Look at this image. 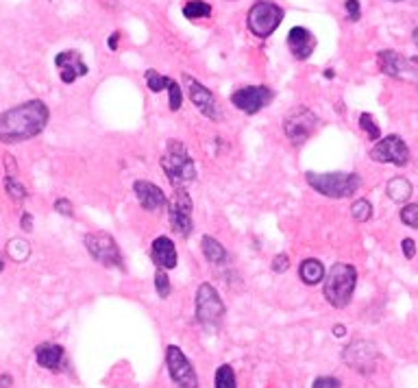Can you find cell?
Masks as SVG:
<instances>
[{
  "instance_id": "484cf974",
  "label": "cell",
  "mask_w": 418,
  "mask_h": 388,
  "mask_svg": "<svg viewBox=\"0 0 418 388\" xmlns=\"http://www.w3.org/2000/svg\"><path fill=\"white\" fill-rule=\"evenodd\" d=\"M144 79H146L148 89H151V92H155V94H159L162 89H170V85L174 83V79H170L166 74H159L155 70H146V77Z\"/></svg>"
},
{
  "instance_id": "83f0119b",
  "label": "cell",
  "mask_w": 418,
  "mask_h": 388,
  "mask_svg": "<svg viewBox=\"0 0 418 388\" xmlns=\"http://www.w3.org/2000/svg\"><path fill=\"white\" fill-rule=\"evenodd\" d=\"M216 388H237L235 371L231 365H220L216 371Z\"/></svg>"
},
{
  "instance_id": "ee69618b",
  "label": "cell",
  "mask_w": 418,
  "mask_h": 388,
  "mask_svg": "<svg viewBox=\"0 0 418 388\" xmlns=\"http://www.w3.org/2000/svg\"><path fill=\"white\" fill-rule=\"evenodd\" d=\"M3 268H5V262H3V260H0V273H3Z\"/></svg>"
},
{
  "instance_id": "ffe728a7",
  "label": "cell",
  "mask_w": 418,
  "mask_h": 388,
  "mask_svg": "<svg viewBox=\"0 0 418 388\" xmlns=\"http://www.w3.org/2000/svg\"><path fill=\"white\" fill-rule=\"evenodd\" d=\"M151 257H153L155 266L162 268V271H172V268L176 266V262H179L174 243L170 240V238H166V235H159V238H155V240H153Z\"/></svg>"
},
{
  "instance_id": "8fae6325",
  "label": "cell",
  "mask_w": 418,
  "mask_h": 388,
  "mask_svg": "<svg viewBox=\"0 0 418 388\" xmlns=\"http://www.w3.org/2000/svg\"><path fill=\"white\" fill-rule=\"evenodd\" d=\"M377 347L368 340H353L344 347L342 351V360L346 367H351L353 371L362 373V375H371L375 371V362H377Z\"/></svg>"
},
{
  "instance_id": "e575fe53",
  "label": "cell",
  "mask_w": 418,
  "mask_h": 388,
  "mask_svg": "<svg viewBox=\"0 0 418 388\" xmlns=\"http://www.w3.org/2000/svg\"><path fill=\"white\" fill-rule=\"evenodd\" d=\"M344 7H346V16H349V20L351 22H357L360 20V0H346L344 3Z\"/></svg>"
},
{
  "instance_id": "1f68e13d",
  "label": "cell",
  "mask_w": 418,
  "mask_h": 388,
  "mask_svg": "<svg viewBox=\"0 0 418 388\" xmlns=\"http://www.w3.org/2000/svg\"><path fill=\"white\" fill-rule=\"evenodd\" d=\"M401 221L412 227V229H418V203H409L405 205L401 210Z\"/></svg>"
},
{
  "instance_id": "4fadbf2b",
  "label": "cell",
  "mask_w": 418,
  "mask_h": 388,
  "mask_svg": "<svg viewBox=\"0 0 418 388\" xmlns=\"http://www.w3.org/2000/svg\"><path fill=\"white\" fill-rule=\"evenodd\" d=\"M273 89L266 87V85H247V87H240L235 89V92L231 94V103L233 107H237L240 111L249 113V116H255L257 111H261L268 103L273 101Z\"/></svg>"
},
{
  "instance_id": "60d3db41",
  "label": "cell",
  "mask_w": 418,
  "mask_h": 388,
  "mask_svg": "<svg viewBox=\"0 0 418 388\" xmlns=\"http://www.w3.org/2000/svg\"><path fill=\"white\" fill-rule=\"evenodd\" d=\"M334 336L336 338H344L346 336V327L344 325H334Z\"/></svg>"
},
{
  "instance_id": "e0dca14e",
  "label": "cell",
  "mask_w": 418,
  "mask_h": 388,
  "mask_svg": "<svg viewBox=\"0 0 418 388\" xmlns=\"http://www.w3.org/2000/svg\"><path fill=\"white\" fill-rule=\"evenodd\" d=\"M133 192L137 196V203L146 212H159L168 203L164 190L159 186H155L153 182H146V179H137V182L133 184Z\"/></svg>"
},
{
  "instance_id": "4dcf8cb0",
  "label": "cell",
  "mask_w": 418,
  "mask_h": 388,
  "mask_svg": "<svg viewBox=\"0 0 418 388\" xmlns=\"http://www.w3.org/2000/svg\"><path fill=\"white\" fill-rule=\"evenodd\" d=\"M155 290L157 294L162 296V299H166V296H170V279L166 275V271H162V268H157L155 271Z\"/></svg>"
},
{
  "instance_id": "d6a6232c",
  "label": "cell",
  "mask_w": 418,
  "mask_h": 388,
  "mask_svg": "<svg viewBox=\"0 0 418 388\" xmlns=\"http://www.w3.org/2000/svg\"><path fill=\"white\" fill-rule=\"evenodd\" d=\"M312 388H342L340 379L338 377H332V375H320L314 379Z\"/></svg>"
},
{
  "instance_id": "3957f363",
  "label": "cell",
  "mask_w": 418,
  "mask_h": 388,
  "mask_svg": "<svg viewBox=\"0 0 418 388\" xmlns=\"http://www.w3.org/2000/svg\"><path fill=\"white\" fill-rule=\"evenodd\" d=\"M162 170L166 172L172 188H186L196 179L194 160L188 155V148L179 140H168L162 155Z\"/></svg>"
},
{
  "instance_id": "ba28073f",
  "label": "cell",
  "mask_w": 418,
  "mask_h": 388,
  "mask_svg": "<svg viewBox=\"0 0 418 388\" xmlns=\"http://www.w3.org/2000/svg\"><path fill=\"white\" fill-rule=\"evenodd\" d=\"M316 127H318V118L307 107H296V109H292L286 116V121H283V133H286V138L294 146L305 144L314 135Z\"/></svg>"
},
{
  "instance_id": "836d02e7",
  "label": "cell",
  "mask_w": 418,
  "mask_h": 388,
  "mask_svg": "<svg viewBox=\"0 0 418 388\" xmlns=\"http://www.w3.org/2000/svg\"><path fill=\"white\" fill-rule=\"evenodd\" d=\"M55 212L57 214H62V216H66V218H70L72 214H74V207H72V203L68 201V199H57L55 201Z\"/></svg>"
},
{
  "instance_id": "277c9868",
  "label": "cell",
  "mask_w": 418,
  "mask_h": 388,
  "mask_svg": "<svg viewBox=\"0 0 418 388\" xmlns=\"http://www.w3.org/2000/svg\"><path fill=\"white\" fill-rule=\"evenodd\" d=\"M305 179L327 199H349L362 186V177L355 172H305Z\"/></svg>"
},
{
  "instance_id": "2e32d148",
  "label": "cell",
  "mask_w": 418,
  "mask_h": 388,
  "mask_svg": "<svg viewBox=\"0 0 418 388\" xmlns=\"http://www.w3.org/2000/svg\"><path fill=\"white\" fill-rule=\"evenodd\" d=\"M55 66L59 70V77H62L64 83H74L79 77L87 74V64L83 62L81 52L77 50H64L55 57Z\"/></svg>"
},
{
  "instance_id": "d6986e66",
  "label": "cell",
  "mask_w": 418,
  "mask_h": 388,
  "mask_svg": "<svg viewBox=\"0 0 418 388\" xmlns=\"http://www.w3.org/2000/svg\"><path fill=\"white\" fill-rule=\"evenodd\" d=\"M35 360L42 369H48V371H62L64 369V362H66V351L62 345L57 343H42L38 349H35Z\"/></svg>"
},
{
  "instance_id": "5b68a950",
  "label": "cell",
  "mask_w": 418,
  "mask_h": 388,
  "mask_svg": "<svg viewBox=\"0 0 418 388\" xmlns=\"http://www.w3.org/2000/svg\"><path fill=\"white\" fill-rule=\"evenodd\" d=\"M283 20V9L275 3H255L247 16V24H249V31L255 35V38H271L277 26L281 24Z\"/></svg>"
},
{
  "instance_id": "b9f144b4",
  "label": "cell",
  "mask_w": 418,
  "mask_h": 388,
  "mask_svg": "<svg viewBox=\"0 0 418 388\" xmlns=\"http://www.w3.org/2000/svg\"><path fill=\"white\" fill-rule=\"evenodd\" d=\"M118 38H120V33H118V31H115V33H111V38H109V48H111V50H115V48H118Z\"/></svg>"
},
{
  "instance_id": "ab89813d",
  "label": "cell",
  "mask_w": 418,
  "mask_h": 388,
  "mask_svg": "<svg viewBox=\"0 0 418 388\" xmlns=\"http://www.w3.org/2000/svg\"><path fill=\"white\" fill-rule=\"evenodd\" d=\"M11 386H13V377L9 373L0 375V388H11Z\"/></svg>"
},
{
  "instance_id": "7bdbcfd3",
  "label": "cell",
  "mask_w": 418,
  "mask_h": 388,
  "mask_svg": "<svg viewBox=\"0 0 418 388\" xmlns=\"http://www.w3.org/2000/svg\"><path fill=\"white\" fill-rule=\"evenodd\" d=\"M412 38H414V44L418 46V28H416V31H414V35H412Z\"/></svg>"
},
{
  "instance_id": "f546056e",
  "label": "cell",
  "mask_w": 418,
  "mask_h": 388,
  "mask_svg": "<svg viewBox=\"0 0 418 388\" xmlns=\"http://www.w3.org/2000/svg\"><path fill=\"white\" fill-rule=\"evenodd\" d=\"M5 190L13 201H24L26 199V188L18 182L16 177H5Z\"/></svg>"
},
{
  "instance_id": "74e56055",
  "label": "cell",
  "mask_w": 418,
  "mask_h": 388,
  "mask_svg": "<svg viewBox=\"0 0 418 388\" xmlns=\"http://www.w3.org/2000/svg\"><path fill=\"white\" fill-rule=\"evenodd\" d=\"M20 225H22V229H24V231H31V229H33V216L28 214V212H24V214H22V221H20Z\"/></svg>"
},
{
  "instance_id": "5bb4252c",
  "label": "cell",
  "mask_w": 418,
  "mask_h": 388,
  "mask_svg": "<svg viewBox=\"0 0 418 388\" xmlns=\"http://www.w3.org/2000/svg\"><path fill=\"white\" fill-rule=\"evenodd\" d=\"M183 77V83H186V89H188V96H190V101H192V105L205 116V118H209V121H222V113H220V107H218V101H216V96L209 92V89L203 85V83H198L192 74H181Z\"/></svg>"
},
{
  "instance_id": "7c38bea8",
  "label": "cell",
  "mask_w": 418,
  "mask_h": 388,
  "mask_svg": "<svg viewBox=\"0 0 418 388\" xmlns=\"http://www.w3.org/2000/svg\"><path fill=\"white\" fill-rule=\"evenodd\" d=\"M166 365H168L172 382L179 388H198V377H196V371H194L192 362L188 360V355L176 345H168Z\"/></svg>"
},
{
  "instance_id": "cb8c5ba5",
  "label": "cell",
  "mask_w": 418,
  "mask_h": 388,
  "mask_svg": "<svg viewBox=\"0 0 418 388\" xmlns=\"http://www.w3.org/2000/svg\"><path fill=\"white\" fill-rule=\"evenodd\" d=\"M7 255L13 262H26L28 255H31V245H28L24 238H11L7 243Z\"/></svg>"
},
{
  "instance_id": "f35d334b",
  "label": "cell",
  "mask_w": 418,
  "mask_h": 388,
  "mask_svg": "<svg viewBox=\"0 0 418 388\" xmlns=\"http://www.w3.org/2000/svg\"><path fill=\"white\" fill-rule=\"evenodd\" d=\"M5 168H7V177L16 174V160L11 155H5Z\"/></svg>"
},
{
  "instance_id": "7402d4cb",
  "label": "cell",
  "mask_w": 418,
  "mask_h": 388,
  "mask_svg": "<svg viewBox=\"0 0 418 388\" xmlns=\"http://www.w3.org/2000/svg\"><path fill=\"white\" fill-rule=\"evenodd\" d=\"M385 194H388V199L395 201V203H405L412 196V184L407 182L405 177H395V179L388 182Z\"/></svg>"
},
{
  "instance_id": "8d00e7d4",
  "label": "cell",
  "mask_w": 418,
  "mask_h": 388,
  "mask_svg": "<svg viewBox=\"0 0 418 388\" xmlns=\"http://www.w3.org/2000/svg\"><path fill=\"white\" fill-rule=\"evenodd\" d=\"M401 247H403V255H405L407 260H412V257L416 255V243L412 240V238H405V240L401 243Z\"/></svg>"
},
{
  "instance_id": "ac0fdd59",
  "label": "cell",
  "mask_w": 418,
  "mask_h": 388,
  "mask_svg": "<svg viewBox=\"0 0 418 388\" xmlns=\"http://www.w3.org/2000/svg\"><path fill=\"white\" fill-rule=\"evenodd\" d=\"M288 46L298 62H305V59L312 57V52L316 48V38L312 31H307L305 26H294L288 33Z\"/></svg>"
},
{
  "instance_id": "30bf717a",
  "label": "cell",
  "mask_w": 418,
  "mask_h": 388,
  "mask_svg": "<svg viewBox=\"0 0 418 388\" xmlns=\"http://www.w3.org/2000/svg\"><path fill=\"white\" fill-rule=\"evenodd\" d=\"M371 160L379 164H395V166H407L409 164V148L403 138L399 135H385L371 148Z\"/></svg>"
},
{
  "instance_id": "d590c367",
  "label": "cell",
  "mask_w": 418,
  "mask_h": 388,
  "mask_svg": "<svg viewBox=\"0 0 418 388\" xmlns=\"http://www.w3.org/2000/svg\"><path fill=\"white\" fill-rule=\"evenodd\" d=\"M288 268H290V260H288V255H286V253L275 255V260H273V271H275V273H286Z\"/></svg>"
},
{
  "instance_id": "8992f818",
  "label": "cell",
  "mask_w": 418,
  "mask_h": 388,
  "mask_svg": "<svg viewBox=\"0 0 418 388\" xmlns=\"http://www.w3.org/2000/svg\"><path fill=\"white\" fill-rule=\"evenodd\" d=\"M225 304L212 284H200L196 290V318L205 327H218L225 318Z\"/></svg>"
},
{
  "instance_id": "52a82bcc",
  "label": "cell",
  "mask_w": 418,
  "mask_h": 388,
  "mask_svg": "<svg viewBox=\"0 0 418 388\" xmlns=\"http://www.w3.org/2000/svg\"><path fill=\"white\" fill-rule=\"evenodd\" d=\"M83 245H85L87 253L92 255L98 264L125 271V260H123L120 247L115 245V240L109 233H101V231L98 233H87L83 238Z\"/></svg>"
},
{
  "instance_id": "9a60e30c",
  "label": "cell",
  "mask_w": 418,
  "mask_h": 388,
  "mask_svg": "<svg viewBox=\"0 0 418 388\" xmlns=\"http://www.w3.org/2000/svg\"><path fill=\"white\" fill-rule=\"evenodd\" d=\"M377 62H379L381 72H385L388 77L414 83L418 87V70L414 68V62H409V59L401 57L395 50H381L377 55Z\"/></svg>"
},
{
  "instance_id": "9c48e42d",
  "label": "cell",
  "mask_w": 418,
  "mask_h": 388,
  "mask_svg": "<svg viewBox=\"0 0 418 388\" xmlns=\"http://www.w3.org/2000/svg\"><path fill=\"white\" fill-rule=\"evenodd\" d=\"M168 214H170V225L172 229L179 233L188 238L192 233V199L188 194L186 188H174L172 190V196L168 199Z\"/></svg>"
},
{
  "instance_id": "44dd1931",
  "label": "cell",
  "mask_w": 418,
  "mask_h": 388,
  "mask_svg": "<svg viewBox=\"0 0 418 388\" xmlns=\"http://www.w3.org/2000/svg\"><path fill=\"white\" fill-rule=\"evenodd\" d=\"M298 275H301V282L307 286H316L324 279V266L320 260H303L301 266H298Z\"/></svg>"
},
{
  "instance_id": "f1b7e54d",
  "label": "cell",
  "mask_w": 418,
  "mask_h": 388,
  "mask_svg": "<svg viewBox=\"0 0 418 388\" xmlns=\"http://www.w3.org/2000/svg\"><path fill=\"white\" fill-rule=\"evenodd\" d=\"M360 127H362V131L371 138V140H377L379 142V138H381V129H379V125L375 123V118L371 116V113H362L360 116Z\"/></svg>"
},
{
  "instance_id": "f6af8a7d",
  "label": "cell",
  "mask_w": 418,
  "mask_h": 388,
  "mask_svg": "<svg viewBox=\"0 0 418 388\" xmlns=\"http://www.w3.org/2000/svg\"><path fill=\"white\" fill-rule=\"evenodd\" d=\"M412 62H414V64L418 66V57H412Z\"/></svg>"
},
{
  "instance_id": "4316f807",
  "label": "cell",
  "mask_w": 418,
  "mask_h": 388,
  "mask_svg": "<svg viewBox=\"0 0 418 388\" xmlns=\"http://www.w3.org/2000/svg\"><path fill=\"white\" fill-rule=\"evenodd\" d=\"M351 216H353L357 223H366V221H371V216H373V205H371V201H366V199H357V201H353V205H351Z\"/></svg>"
},
{
  "instance_id": "6da1fadb",
  "label": "cell",
  "mask_w": 418,
  "mask_h": 388,
  "mask_svg": "<svg viewBox=\"0 0 418 388\" xmlns=\"http://www.w3.org/2000/svg\"><path fill=\"white\" fill-rule=\"evenodd\" d=\"M50 111L44 101H26L0 113V142L16 144L40 135L48 125Z\"/></svg>"
},
{
  "instance_id": "d4e9b609",
  "label": "cell",
  "mask_w": 418,
  "mask_h": 388,
  "mask_svg": "<svg viewBox=\"0 0 418 388\" xmlns=\"http://www.w3.org/2000/svg\"><path fill=\"white\" fill-rule=\"evenodd\" d=\"M183 16L188 20H203L212 16V5L205 3V0H190L183 5Z\"/></svg>"
},
{
  "instance_id": "603a6c76",
  "label": "cell",
  "mask_w": 418,
  "mask_h": 388,
  "mask_svg": "<svg viewBox=\"0 0 418 388\" xmlns=\"http://www.w3.org/2000/svg\"><path fill=\"white\" fill-rule=\"evenodd\" d=\"M200 251L209 264H222L227 260V249L212 235H205L200 240Z\"/></svg>"
},
{
  "instance_id": "7a4b0ae2",
  "label": "cell",
  "mask_w": 418,
  "mask_h": 388,
  "mask_svg": "<svg viewBox=\"0 0 418 388\" xmlns=\"http://www.w3.org/2000/svg\"><path fill=\"white\" fill-rule=\"evenodd\" d=\"M355 284H357V271L353 264H344L338 262L329 268V273H324V299L329 306L342 310L351 304L353 292H355Z\"/></svg>"
}]
</instances>
